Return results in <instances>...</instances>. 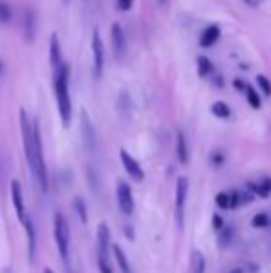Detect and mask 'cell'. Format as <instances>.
Segmentation results:
<instances>
[{"label":"cell","instance_id":"5bb4252c","mask_svg":"<svg viewBox=\"0 0 271 273\" xmlns=\"http://www.w3.org/2000/svg\"><path fill=\"white\" fill-rule=\"evenodd\" d=\"M22 225H24L26 236H28V255H30V260L34 262V258H36V231H34V225H32L30 217H26Z\"/></svg>","mask_w":271,"mask_h":273},{"label":"cell","instance_id":"d6986e66","mask_svg":"<svg viewBox=\"0 0 271 273\" xmlns=\"http://www.w3.org/2000/svg\"><path fill=\"white\" fill-rule=\"evenodd\" d=\"M205 269H206L205 257L199 251H193L191 253V273H205Z\"/></svg>","mask_w":271,"mask_h":273},{"label":"cell","instance_id":"ba28073f","mask_svg":"<svg viewBox=\"0 0 271 273\" xmlns=\"http://www.w3.org/2000/svg\"><path fill=\"white\" fill-rule=\"evenodd\" d=\"M11 203H13V208H15V214L19 217V221L24 223L26 219V210H24V199H22V188H21V182L19 181H13L11 182Z\"/></svg>","mask_w":271,"mask_h":273},{"label":"cell","instance_id":"603a6c76","mask_svg":"<svg viewBox=\"0 0 271 273\" xmlns=\"http://www.w3.org/2000/svg\"><path fill=\"white\" fill-rule=\"evenodd\" d=\"M256 84H258V88L262 89V93H264L266 97H271V82H269V78L264 77V75H258V77H256Z\"/></svg>","mask_w":271,"mask_h":273},{"label":"cell","instance_id":"1f68e13d","mask_svg":"<svg viewBox=\"0 0 271 273\" xmlns=\"http://www.w3.org/2000/svg\"><path fill=\"white\" fill-rule=\"evenodd\" d=\"M243 2H247L249 6H258L262 2V0H243Z\"/></svg>","mask_w":271,"mask_h":273},{"label":"cell","instance_id":"52a82bcc","mask_svg":"<svg viewBox=\"0 0 271 273\" xmlns=\"http://www.w3.org/2000/svg\"><path fill=\"white\" fill-rule=\"evenodd\" d=\"M121 162H123V167H125V171H127L128 175L132 177L134 181H138V182H141L145 179V173H143V169H141V165L138 164V160L136 158H132V156L128 155L127 151L125 149H121Z\"/></svg>","mask_w":271,"mask_h":273},{"label":"cell","instance_id":"8992f818","mask_svg":"<svg viewBox=\"0 0 271 273\" xmlns=\"http://www.w3.org/2000/svg\"><path fill=\"white\" fill-rule=\"evenodd\" d=\"M117 205L125 216H130L134 212L132 190H130L127 182H123V181H119V184H117Z\"/></svg>","mask_w":271,"mask_h":273},{"label":"cell","instance_id":"7c38bea8","mask_svg":"<svg viewBox=\"0 0 271 273\" xmlns=\"http://www.w3.org/2000/svg\"><path fill=\"white\" fill-rule=\"evenodd\" d=\"M177 158L180 160V164H188L189 160V151H188V141L182 130L177 132Z\"/></svg>","mask_w":271,"mask_h":273},{"label":"cell","instance_id":"277c9868","mask_svg":"<svg viewBox=\"0 0 271 273\" xmlns=\"http://www.w3.org/2000/svg\"><path fill=\"white\" fill-rule=\"evenodd\" d=\"M54 240H56V247L60 251V257L67 262V258H69V245H71V232H69V223H67V219L60 212L54 214Z\"/></svg>","mask_w":271,"mask_h":273},{"label":"cell","instance_id":"9c48e42d","mask_svg":"<svg viewBox=\"0 0 271 273\" xmlns=\"http://www.w3.org/2000/svg\"><path fill=\"white\" fill-rule=\"evenodd\" d=\"M93 60H95V75L101 77L104 69V46L97 30L93 32Z\"/></svg>","mask_w":271,"mask_h":273},{"label":"cell","instance_id":"ac0fdd59","mask_svg":"<svg viewBox=\"0 0 271 273\" xmlns=\"http://www.w3.org/2000/svg\"><path fill=\"white\" fill-rule=\"evenodd\" d=\"M197 69H199V77H203V78L214 75V71H215L212 62H210L206 56H201L199 60H197Z\"/></svg>","mask_w":271,"mask_h":273},{"label":"cell","instance_id":"f546056e","mask_svg":"<svg viewBox=\"0 0 271 273\" xmlns=\"http://www.w3.org/2000/svg\"><path fill=\"white\" fill-rule=\"evenodd\" d=\"M234 88L238 89V91H245L247 84H245V82H241V80H238V78H236V80H234Z\"/></svg>","mask_w":271,"mask_h":273},{"label":"cell","instance_id":"d4e9b609","mask_svg":"<svg viewBox=\"0 0 271 273\" xmlns=\"http://www.w3.org/2000/svg\"><path fill=\"white\" fill-rule=\"evenodd\" d=\"M72 206L77 208V214L80 216V219H82V223L87 221V216H86V206H84L82 199H77V201L72 203Z\"/></svg>","mask_w":271,"mask_h":273},{"label":"cell","instance_id":"e575fe53","mask_svg":"<svg viewBox=\"0 0 271 273\" xmlns=\"http://www.w3.org/2000/svg\"><path fill=\"white\" fill-rule=\"evenodd\" d=\"M0 75H2V62H0Z\"/></svg>","mask_w":271,"mask_h":273},{"label":"cell","instance_id":"4dcf8cb0","mask_svg":"<svg viewBox=\"0 0 271 273\" xmlns=\"http://www.w3.org/2000/svg\"><path fill=\"white\" fill-rule=\"evenodd\" d=\"M230 238H232V234H230L229 231H225V232H223V236H221L219 240H223V245H227V243L230 242Z\"/></svg>","mask_w":271,"mask_h":273},{"label":"cell","instance_id":"cb8c5ba5","mask_svg":"<svg viewBox=\"0 0 271 273\" xmlns=\"http://www.w3.org/2000/svg\"><path fill=\"white\" fill-rule=\"evenodd\" d=\"M267 225H269V217L264 214V212H260V214H256L255 217H253V227L256 229H266Z\"/></svg>","mask_w":271,"mask_h":273},{"label":"cell","instance_id":"484cf974","mask_svg":"<svg viewBox=\"0 0 271 273\" xmlns=\"http://www.w3.org/2000/svg\"><path fill=\"white\" fill-rule=\"evenodd\" d=\"M11 19V10L10 6L0 0V21H10Z\"/></svg>","mask_w":271,"mask_h":273},{"label":"cell","instance_id":"5b68a950","mask_svg":"<svg viewBox=\"0 0 271 273\" xmlns=\"http://www.w3.org/2000/svg\"><path fill=\"white\" fill-rule=\"evenodd\" d=\"M189 182L186 177H180L177 181V190H175V217L179 229L184 227V208H186V197H188Z\"/></svg>","mask_w":271,"mask_h":273},{"label":"cell","instance_id":"30bf717a","mask_svg":"<svg viewBox=\"0 0 271 273\" xmlns=\"http://www.w3.org/2000/svg\"><path fill=\"white\" fill-rule=\"evenodd\" d=\"M112 43H113V51H115V54L123 56L125 51H127V41H125L123 26L117 24V22L112 26Z\"/></svg>","mask_w":271,"mask_h":273},{"label":"cell","instance_id":"8fae6325","mask_svg":"<svg viewBox=\"0 0 271 273\" xmlns=\"http://www.w3.org/2000/svg\"><path fill=\"white\" fill-rule=\"evenodd\" d=\"M51 63H52V67H54V71L63 65V62H62V48H60V39H58L56 34H52V37H51Z\"/></svg>","mask_w":271,"mask_h":273},{"label":"cell","instance_id":"ffe728a7","mask_svg":"<svg viewBox=\"0 0 271 273\" xmlns=\"http://www.w3.org/2000/svg\"><path fill=\"white\" fill-rule=\"evenodd\" d=\"M245 95H247V103L251 104V108H255V110L260 108V106H262L260 97H258L256 89L253 88V86H249V84H247V88H245Z\"/></svg>","mask_w":271,"mask_h":273},{"label":"cell","instance_id":"4fadbf2b","mask_svg":"<svg viewBox=\"0 0 271 273\" xmlns=\"http://www.w3.org/2000/svg\"><path fill=\"white\" fill-rule=\"evenodd\" d=\"M82 132H84V139H86V145L89 149L95 147V132H93V125L87 117L86 110H82Z\"/></svg>","mask_w":271,"mask_h":273},{"label":"cell","instance_id":"d6a6232c","mask_svg":"<svg viewBox=\"0 0 271 273\" xmlns=\"http://www.w3.org/2000/svg\"><path fill=\"white\" fill-rule=\"evenodd\" d=\"M230 273H241V269H240V268H236V269H232Z\"/></svg>","mask_w":271,"mask_h":273},{"label":"cell","instance_id":"9a60e30c","mask_svg":"<svg viewBox=\"0 0 271 273\" xmlns=\"http://www.w3.org/2000/svg\"><path fill=\"white\" fill-rule=\"evenodd\" d=\"M221 36V30L217 24H212L208 26L205 32H203V36H201V46H212Z\"/></svg>","mask_w":271,"mask_h":273},{"label":"cell","instance_id":"83f0119b","mask_svg":"<svg viewBox=\"0 0 271 273\" xmlns=\"http://www.w3.org/2000/svg\"><path fill=\"white\" fill-rule=\"evenodd\" d=\"M212 223H214V227L217 229V231H223V219H221L217 214L214 216V219H212Z\"/></svg>","mask_w":271,"mask_h":273},{"label":"cell","instance_id":"3957f363","mask_svg":"<svg viewBox=\"0 0 271 273\" xmlns=\"http://www.w3.org/2000/svg\"><path fill=\"white\" fill-rule=\"evenodd\" d=\"M112 238L106 223H101L97 229V258L101 273H113L112 269Z\"/></svg>","mask_w":271,"mask_h":273},{"label":"cell","instance_id":"e0dca14e","mask_svg":"<svg viewBox=\"0 0 271 273\" xmlns=\"http://www.w3.org/2000/svg\"><path fill=\"white\" fill-rule=\"evenodd\" d=\"M249 188L255 191L258 197H267L271 193V179H264V181L253 182V184H249Z\"/></svg>","mask_w":271,"mask_h":273},{"label":"cell","instance_id":"44dd1931","mask_svg":"<svg viewBox=\"0 0 271 273\" xmlns=\"http://www.w3.org/2000/svg\"><path fill=\"white\" fill-rule=\"evenodd\" d=\"M34 21H36V17H34V11L26 10L24 28H26V39H28V41H32V39H34Z\"/></svg>","mask_w":271,"mask_h":273},{"label":"cell","instance_id":"4316f807","mask_svg":"<svg viewBox=\"0 0 271 273\" xmlns=\"http://www.w3.org/2000/svg\"><path fill=\"white\" fill-rule=\"evenodd\" d=\"M130 6H132V0H117V8H119V10L127 11V10H130Z\"/></svg>","mask_w":271,"mask_h":273},{"label":"cell","instance_id":"2e32d148","mask_svg":"<svg viewBox=\"0 0 271 273\" xmlns=\"http://www.w3.org/2000/svg\"><path fill=\"white\" fill-rule=\"evenodd\" d=\"M112 253H113V257H115V260H117V266H119V269H121V273H132V268H130V264H128V258H127V255H125L123 247H121V245H113Z\"/></svg>","mask_w":271,"mask_h":273},{"label":"cell","instance_id":"7a4b0ae2","mask_svg":"<svg viewBox=\"0 0 271 273\" xmlns=\"http://www.w3.org/2000/svg\"><path fill=\"white\" fill-rule=\"evenodd\" d=\"M54 93H56V103L60 115H62L63 127H69L72 115V104L69 97V65L63 63L62 67L54 72Z\"/></svg>","mask_w":271,"mask_h":273},{"label":"cell","instance_id":"836d02e7","mask_svg":"<svg viewBox=\"0 0 271 273\" xmlns=\"http://www.w3.org/2000/svg\"><path fill=\"white\" fill-rule=\"evenodd\" d=\"M45 273H54V271H52L51 268H46V269H45Z\"/></svg>","mask_w":271,"mask_h":273},{"label":"cell","instance_id":"6da1fadb","mask_svg":"<svg viewBox=\"0 0 271 273\" xmlns=\"http://www.w3.org/2000/svg\"><path fill=\"white\" fill-rule=\"evenodd\" d=\"M21 132H22V145H24V155L28 164H30L32 175L36 179L37 186L43 193L48 190V173H46L45 158H43V145H41V134L39 127L30 117L26 115L24 110H21Z\"/></svg>","mask_w":271,"mask_h":273},{"label":"cell","instance_id":"f1b7e54d","mask_svg":"<svg viewBox=\"0 0 271 273\" xmlns=\"http://www.w3.org/2000/svg\"><path fill=\"white\" fill-rule=\"evenodd\" d=\"M212 164H214V165L223 164V155H221V153H215V155H212Z\"/></svg>","mask_w":271,"mask_h":273},{"label":"cell","instance_id":"7402d4cb","mask_svg":"<svg viewBox=\"0 0 271 273\" xmlns=\"http://www.w3.org/2000/svg\"><path fill=\"white\" fill-rule=\"evenodd\" d=\"M212 114L219 119H229L230 117V108L225 103H214L212 104Z\"/></svg>","mask_w":271,"mask_h":273}]
</instances>
